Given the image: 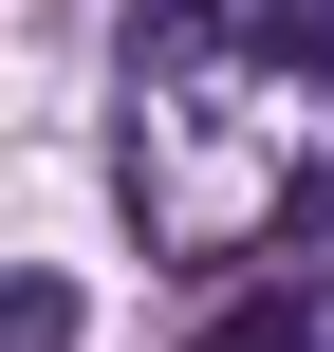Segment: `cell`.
<instances>
[{"instance_id":"obj_1","label":"cell","mask_w":334,"mask_h":352,"mask_svg":"<svg viewBox=\"0 0 334 352\" xmlns=\"http://www.w3.org/2000/svg\"><path fill=\"white\" fill-rule=\"evenodd\" d=\"M167 37L186 56H242V74H334V0H167Z\"/></svg>"},{"instance_id":"obj_2","label":"cell","mask_w":334,"mask_h":352,"mask_svg":"<svg viewBox=\"0 0 334 352\" xmlns=\"http://www.w3.org/2000/svg\"><path fill=\"white\" fill-rule=\"evenodd\" d=\"M186 352H334V334H316V316H298V297H242V316H205V334H186Z\"/></svg>"},{"instance_id":"obj_3","label":"cell","mask_w":334,"mask_h":352,"mask_svg":"<svg viewBox=\"0 0 334 352\" xmlns=\"http://www.w3.org/2000/svg\"><path fill=\"white\" fill-rule=\"evenodd\" d=\"M19 352H74V297L56 278H19Z\"/></svg>"}]
</instances>
